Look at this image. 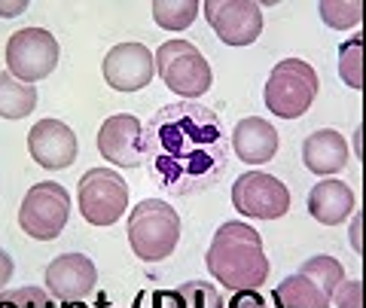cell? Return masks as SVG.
<instances>
[{"mask_svg": "<svg viewBox=\"0 0 366 308\" xmlns=\"http://www.w3.org/2000/svg\"><path fill=\"white\" fill-rule=\"evenodd\" d=\"M144 165L168 196H196L220 184L229 168L223 119L199 101L156 110L144 125Z\"/></svg>", "mask_w": 366, "mask_h": 308, "instance_id": "cell-1", "label": "cell"}, {"mask_svg": "<svg viewBox=\"0 0 366 308\" xmlns=\"http://www.w3.org/2000/svg\"><path fill=\"white\" fill-rule=\"evenodd\" d=\"M204 266L217 284L229 293L235 290H259L269 278V259L262 250V238L247 223H223L214 232L211 247L204 254Z\"/></svg>", "mask_w": 366, "mask_h": 308, "instance_id": "cell-2", "label": "cell"}, {"mask_svg": "<svg viewBox=\"0 0 366 308\" xmlns=\"http://www.w3.org/2000/svg\"><path fill=\"white\" fill-rule=\"evenodd\" d=\"M183 232L180 214L162 199H144L129 211V247L137 259L144 262H162L177 250Z\"/></svg>", "mask_w": 366, "mask_h": 308, "instance_id": "cell-3", "label": "cell"}, {"mask_svg": "<svg viewBox=\"0 0 366 308\" xmlns=\"http://www.w3.org/2000/svg\"><path fill=\"white\" fill-rule=\"evenodd\" d=\"M153 67L159 79L183 101L202 98L214 83V71L208 59L189 40H165L153 55Z\"/></svg>", "mask_w": 366, "mask_h": 308, "instance_id": "cell-4", "label": "cell"}, {"mask_svg": "<svg viewBox=\"0 0 366 308\" xmlns=\"http://www.w3.org/2000/svg\"><path fill=\"white\" fill-rule=\"evenodd\" d=\"M315 95H317V74L302 59L278 61L266 79V89H262V101H266L269 113H274L278 119L305 116Z\"/></svg>", "mask_w": 366, "mask_h": 308, "instance_id": "cell-5", "label": "cell"}, {"mask_svg": "<svg viewBox=\"0 0 366 308\" xmlns=\"http://www.w3.org/2000/svg\"><path fill=\"white\" fill-rule=\"evenodd\" d=\"M345 278V269L336 257H312L305 259L290 278L281 281L274 296L281 299L284 308H320L333 296L336 284Z\"/></svg>", "mask_w": 366, "mask_h": 308, "instance_id": "cell-6", "label": "cell"}, {"mask_svg": "<svg viewBox=\"0 0 366 308\" xmlns=\"http://www.w3.org/2000/svg\"><path fill=\"white\" fill-rule=\"evenodd\" d=\"M76 202L92 226H113L129 211V184L113 168H92L79 177Z\"/></svg>", "mask_w": 366, "mask_h": 308, "instance_id": "cell-7", "label": "cell"}, {"mask_svg": "<svg viewBox=\"0 0 366 308\" xmlns=\"http://www.w3.org/2000/svg\"><path fill=\"white\" fill-rule=\"evenodd\" d=\"M67 217H71V196H67V189L61 184H55V180H43V184L31 187L25 192V199H21L19 226L34 242H52L67 226Z\"/></svg>", "mask_w": 366, "mask_h": 308, "instance_id": "cell-8", "label": "cell"}, {"mask_svg": "<svg viewBox=\"0 0 366 308\" xmlns=\"http://www.w3.org/2000/svg\"><path fill=\"white\" fill-rule=\"evenodd\" d=\"M61 59V46L46 28H21L6 40V74L21 83H37L49 76Z\"/></svg>", "mask_w": 366, "mask_h": 308, "instance_id": "cell-9", "label": "cell"}, {"mask_svg": "<svg viewBox=\"0 0 366 308\" xmlns=\"http://www.w3.org/2000/svg\"><path fill=\"white\" fill-rule=\"evenodd\" d=\"M232 208L254 220H281L290 211V189L269 171H247L232 184Z\"/></svg>", "mask_w": 366, "mask_h": 308, "instance_id": "cell-10", "label": "cell"}, {"mask_svg": "<svg viewBox=\"0 0 366 308\" xmlns=\"http://www.w3.org/2000/svg\"><path fill=\"white\" fill-rule=\"evenodd\" d=\"M202 13L226 46H250L262 34V9L250 0H208Z\"/></svg>", "mask_w": 366, "mask_h": 308, "instance_id": "cell-11", "label": "cell"}, {"mask_svg": "<svg viewBox=\"0 0 366 308\" xmlns=\"http://www.w3.org/2000/svg\"><path fill=\"white\" fill-rule=\"evenodd\" d=\"M98 153L110 165L141 168L144 165V125L134 113H113L101 122Z\"/></svg>", "mask_w": 366, "mask_h": 308, "instance_id": "cell-12", "label": "cell"}, {"mask_svg": "<svg viewBox=\"0 0 366 308\" xmlns=\"http://www.w3.org/2000/svg\"><path fill=\"white\" fill-rule=\"evenodd\" d=\"M46 293L52 299L64 302H83L86 296L95 290L98 284V269L86 254H61L46 266Z\"/></svg>", "mask_w": 366, "mask_h": 308, "instance_id": "cell-13", "label": "cell"}, {"mask_svg": "<svg viewBox=\"0 0 366 308\" xmlns=\"http://www.w3.org/2000/svg\"><path fill=\"white\" fill-rule=\"evenodd\" d=\"M101 71H104L110 89H117V92H141L156 76L153 52L144 43H119L104 55Z\"/></svg>", "mask_w": 366, "mask_h": 308, "instance_id": "cell-14", "label": "cell"}, {"mask_svg": "<svg viewBox=\"0 0 366 308\" xmlns=\"http://www.w3.org/2000/svg\"><path fill=\"white\" fill-rule=\"evenodd\" d=\"M28 150L46 171H61L76 162V134L61 119H40L28 131Z\"/></svg>", "mask_w": 366, "mask_h": 308, "instance_id": "cell-15", "label": "cell"}, {"mask_svg": "<svg viewBox=\"0 0 366 308\" xmlns=\"http://www.w3.org/2000/svg\"><path fill=\"white\" fill-rule=\"evenodd\" d=\"M278 131L269 119L259 116H247L232 129V138H229V146L235 150V156L242 159L244 165H266L278 153Z\"/></svg>", "mask_w": 366, "mask_h": 308, "instance_id": "cell-16", "label": "cell"}, {"mask_svg": "<svg viewBox=\"0 0 366 308\" xmlns=\"http://www.w3.org/2000/svg\"><path fill=\"white\" fill-rule=\"evenodd\" d=\"M302 162L312 174L330 177L348 165V141L336 129H320L302 144Z\"/></svg>", "mask_w": 366, "mask_h": 308, "instance_id": "cell-17", "label": "cell"}, {"mask_svg": "<svg viewBox=\"0 0 366 308\" xmlns=\"http://www.w3.org/2000/svg\"><path fill=\"white\" fill-rule=\"evenodd\" d=\"M308 214L324 226H339L354 214V192L345 180H320L308 192Z\"/></svg>", "mask_w": 366, "mask_h": 308, "instance_id": "cell-18", "label": "cell"}, {"mask_svg": "<svg viewBox=\"0 0 366 308\" xmlns=\"http://www.w3.org/2000/svg\"><path fill=\"white\" fill-rule=\"evenodd\" d=\"M37 86L21 83L13 74L0 71V116L4 119H25L37 107Z\"/></svg>", "mask_w": 366, "mask_h": 308, "instance_id": "cell-19", "label": "cell"}, {"mask_svg": "<svg viewBox=\"0 0 366 308\" xmlns=\"http://www.w3.org/2000/svg\"><path fill=\"white\" fill-rule=\"evenodd\" d=\"M150 9H153V21L165 31H187L202 13L196 0H156Z\"/></svg>", "mask_w": 366, "mask_h": 308, "instance_id": "cell-20", "label": "cell"}, {"mask_svg": "<svg viewBox=\"0 0 366 308\" xmlns=\"http://www.w3.org/2000/svg\"><path fill=\"white\" fill-rule=\"evenodd\" d=\"M320 19H324V25L336 28V31H345V28H357L363 21V6L354 0V4H336V0H324V4L317 6Z\"/></svg>", "mask_w": 366, "mask_h": 308, "instance_id": "cell-21", "label": "cell"}, {"mask_svg": "<svg viewBox=\"0 0 366 308\" xmlns=\"http://www.w3.org/2000/svg\"><path fill=\"white\" fill-rule=\"evenodd\" d=\"M0 308H55V302L40 287H6L0 290Z\"/></svg>", "mask_w": 366, "mask_h": 308, "instance_id": "cell-22", "label": "cell"}, {"mask_svg": "<svg viewBox=\"0 0 366 308\" xmlns=\"http://www.w3.org/2000/svg\"><path fill=\"white\" fill-rule=\"evenodd\" d=\"M360 34L354 40L348 43H342V49H339V74L342 79L354 89V92H360L363 89V74H360Z\"/></svg>", "mask_w": 366, "mask_h": 308, "instance_id": "cell-23", "label": "cell"}, {"mask_svg": "<svg viewBox=\"0 0 366 308\" xmlns=\"http://www.w3.org/2000/svg\"><path fill=\"white\" fill-rule=\"evenodd\" d=\"M183 302H187V308H223V296L220 290L214 287V284L208 281H189L183 284V287H177Z\"/></svg>", "mask_w": 366, "mask_h": 308, "instance_id": "cell-24", "label": "cell"}, {"mask_svg": "<svg viewBox=\"0 0 366 308\" xmlns=\"http://www.w3.org/2000/svg\"><path fill=\"white\" fill-rule=\"evenodd\" d=\"M223 308H284L274 290H235Z\"/></svg>", "mask_w": 366, "mask_h": 308, "instance_id": "cell-25", "label": "cell"}, {"mask_svg": "<svg viewBox=\"0 0 366 308\" xmlns=\"http://www.w3.org/2000/svg\"><path fill=\"white\" fill-rule=\"evenodd\" d=\"M132 308H187V302H183L177 287H165V290H141L134 296Z\"/></svg>", "mask_w": 366, "mask_h": 308, "instance_id": "cell-26", "label": "cell"}, {"mask_svg": "<svg viewBox=\"0 0 366 308\" xmlns=\"http://www.w3.org/2000/svg\"><path fill=\"white\" fill-rule=\"evenodd\" d=\"M320 308H363V284L342 278L336 284L333 296H330V299L320 305Z\"/></svg>", "mask_w": 366, "mask_h": 308, "instance_id": "cell-27", "label": "cell"}, {"mask_svg": "<svg viewBox=\"0 0 366 308\" xmlns=\"http://www.w3.org/2000/svg\"><path fill=\"white\" fill-rule=\"evenodd\" d=\"M13 272H16L13 257L0 250V290H6V287H9V281H13Z\"/></svg>", "mask_w": 366, "mask_h": 308, "instance_id": "cell-28", "label": "cell"}, {"mask_svg": "<svg viewBox=\"0 0 366 308\" xmlns=\"http://www.w3.org/2000/svg\"><path fill=\"white\" fill-rule=\"evenodd\" d=\"M28 9V4H0V16L4 19H16Z\"/></svg>", "mask_w": 366, "mask_h": 308, "instance_id": "cell-29", "label": "cell"}, {"mask_svg": "<svg viewBox=\"0 0 366 308\" xmlns=\"http://www.w3.org/2000/svg\"><path fill=\"white\" fill-rule=\"evenodd\" d=\"M92 308H117V305H110V302H107V296H104V293H101V296H98V302H95V305H92Z\"/></svg>", "mask_w": 366, "mask_h": 308, "instance_id": "cell-30", "label": "cell"}]
</instances>
